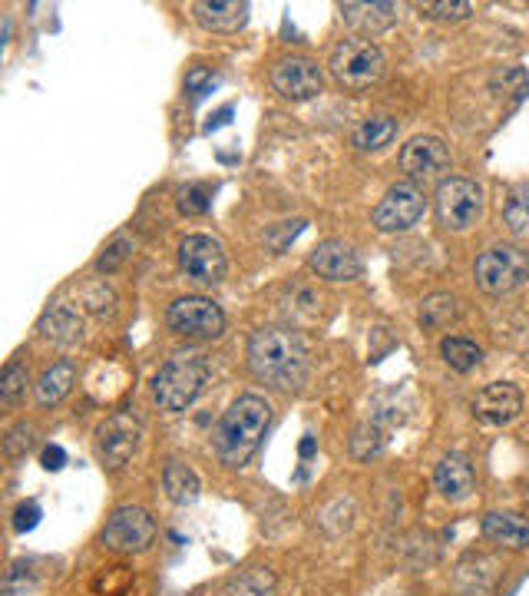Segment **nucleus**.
I'll return each mask as SVG.
<instances>
[{
	"label": "nucleus",
	"instance_id": "nucleus-1",
	"mask_svg": "<svg viewBox=\"0 0 529 596\" xmlns=\"http://www.w3.org/2000/svg\"><path fill=\"white\" fill-rule=\"evenodd\" d=\"M308 345L292 328H258L248 338V368L268 388H301L308 378Z\"/></svg>",
	"mask_w": 529,
	"mask_h": 596
},
{
	"label": "nucleus",
	"instance_id": "nucleus-2",
	"mask_svg": "<svg viewBox=\"0 0 529 596\" xmlns=\"http://www.w3.org/2000/svg\"><path fill=\"white\" fill-rule=\"evenodd\" d=\"M272 425V405L258 395H242L229 405L215 428V454L225 468H245L258 451L265 431Z\"/></svg>",
	"mask_w": 529,
	"mask_h": 596
},
{
	"label": "nucleus",
	"instance_id": "nucleus-3",
	"mask_svg": "<svg viewBox=\"0 0 529 596\" xmlns=\"http://www.w3.org/2000/svg\"><path fill=\"white\" fill-rule=\"evenodd\" d=\"M209 381V362L195 352L186 355H172L152 378V401L159 405V411H186L205 388Z\"/></svg>",
	"mask_w": 529,
	"mask_h": 596
},
{
	"label": "nucleus",
	"instance_id": "nucleus-4",
	"mask_svg": "<svg viewBox=\"0 0 529 596\" xmlns=\"http://www.w3.org/2000/svg\"><path fill=\"white\" fill-rule=\"evenodd\" d=\"M328 66H331V76L345 90H368V86H374L384 76L388 60H384V50L374 40L351 36V40H341L331 50Z\"/></svg>",
	"mask_w": 529,
	"mask_h": 596
},
{
	"label": "nucleus",
	"instance_id": "nucleus-5",
	"mask_svg": "<svg viewBox=\"0 0 529 596\" xmlns=\"http://www.w3.org/2000/svg\"><path fill=\"white\" fill-rule=\"evenodd\" d=\"M152 541H156V521L146 508H136V504L116 508L99 531V544L116 557L146 554L152 547Z\"/></svg>",
	"mask_w": 529,
	"mask_h": 596
},
{
	"label": "nucleus",
	"instance_id": "nucleus-6",
	"mask_svg": "<svg viewBox=\"0 0 529 596\" xmlns=\"http://www.w3.org/2000/svg\"><path fill=\"white\" fill-rule=\"evenodd\" d=\"M477 285L487 295H507L517 292L520 285H527L529 279V255L517 245H494L487 249L477 265H474Z\"/></svg>",
	"mask_w": 529,
	"mask_h": 596
},
{
	"label": "nucleus",
	"instance_id": "nucleus-7",
	"mask_svg": "<svg viewBox=\"0 0 529 596\" xmlns=\"http://www.w3.org/2000/svg\"><path fill=\"white\" fill-rule=\"evenodd\" d=\"M437 219L451 232H467L484 216V189L474 179L451 176L437 186Z\"/></svg>",
	"mask_w": 529,
	"mask_h": 596
},
{
	"label": "nucleus",
	"instance_id": "nucleus-8",
	"mask_svg": "<svg viewBox=\"0 0 529 596\" xmlns=\"http://www.w3.org/2000/svg\"><path fill=\"white\" fill-rule=\"evenodd\" d=\"M166 325L182 335V338H195V342H212V338H222L225 332V315L222 309L212 302V299H202V295H186V299H176L166 312Z\"/></svg>",
	"mask_w": 529,
	"mask_h": 596
},
{
	"label": "nucleus",
	"instance_id": "nucleus-9",
	"mask_svg": "<svg viewBox=\"0 0 529 596\" xmlns=\"http://www.w3.org/2000/svg\"><path fill=\"white\" fill-rule=\"evenodd\" d=\"M139 441H142V425L129 411H116L96 428V454L113 471L133 461V454L139 451Z\"/></svg>",
	"mask_w": 529,
	"mask_h": 596
},
{
	"label": "nucleus",
	"instance_id": "nucleus-10",
	"mask_svg": "<svg viewBox=\"0 0 529 596\" xmlns=\"http://www.w3.org/2000/svg\"><path fill=\"white\" fill-rule=\"evenodd\" d=\"M179 269L186 272V279L192 285L212 289L225 279V252L212 236H186L179 242Z\"/></svg>",
	"mask_w": 529,
	"mask_h": 596
},
{
	"label": "nucleus",
	"instance_id": "nucleus-11",
	"mask_svg": "<svg viewBox=\"0 0 529 596\" xmlns=\"http://www.w3.org/2000/svg\"><path fill=\"white\" fill-rule=\"evenodd\" d=\"M427 209L424 192L414 182H398L384 192V199L374 209V226L378 232H408L421 222Z\"/></svg>",
	"mask_w": 529,
	"mask_h": 596
},
{
	"label": "nucleus",
	"instance_id": "nucleus-12",
	"mask_svg": "<svg viewBox=\"0 0 529 596\" xmlns=\"http://www.w3.org/2000/svg\"><path fill=\"white\" fill-rule=\"evenodd\" d=\"M272 86L278 96H285L292 103H305L325 90V73L308 56H285L272 66Z\"/></svg>",
	"mask_w": 529,
	"mask_h": 596
},
{
	"label": "nucleus",
	"instance_id": "nucleus-13",
	"mask_svg": "<svg viewBox=\"0 0 529 596\" xmlns=\"http://www.w3.org/2000/svg\"><path fill=\"white\" fill-rule=\"evenodd\" d=\"M401 169L408 172V182H437L451 172V149L437 136H414L401 149Z\"/></svg>",
	"mask_w": 529,
	"mask_h": 596
},
{
	"label": "nucleus",
	"instance_id": "nucleus-14",
	"mask_svg": "<svg viewBox=\"0 0 529 596\" xmlns=\"http://www.w3.org/2000/svg\"><path fill=\"white\" fill-rule=\"evenodd\" d=\"M520 411H523V391L510 381H494L484 391H477V398H474L477 421L490 425V428H504V425L517 421Z\"/></svg>",
	"mask_w": 529,
	"mask_h": 596
},
{
	"label": "nucleus",
	"instance_id": "nucleus-15",
	"mask_svg": "<svg viewBox=\"0 0 529 596\" xmlns=\"http://www.w3.org/2000/svg\"><path fill=\"white\" fill-rule=\"evenodd\" d=\"M308 265L325 282H355V279H361V255L348 242H341V239L321 242L311 252Z\"/></svg>",
	"mask_w": 529,
	"mask_h": 596
},
{
	"label": "nucleus",
	"instance_id": "nucleus-16",
	"mask_svg": "<svg viewBox=\"0 0 529 596\" xmlns=\"http://www.w3.org/2000/svg\"><path fill=\"white\" fill-rule=\"evenodd\" d=\"M341 20L361 40H374L398 23V3H341Z\"/></svg>",
	"mask_w": 529,
	"mask_h": 596
},
{
	"label": "nucleus",
	"instance_id": "nucleus-17",
	"mask_svg": "<svg viewBox=\"0 0 529 596\" xmlns=\"http://www.w3.org/2000/svg\"><path fill=\"white\" fill-rule=\"evenodd\" d=\"M434 488L441 491V498H447L451 504H461L467 501L474 491H477V478H474V468L464 454H447L437 471H434Z\"/></svg>",
	"mask_w": 529,
	"mask_h": 596
},
{
	"label": "nucleus",
	"instance_id": "nucleus-18",
	"mask_svg": "<svg viewBox=\"0 0 529 596\" xmlns=\"http://www.w3.org/2000/svg\"><path fill=\"white\" fill-rule=\"evenodd\" d=\"M192 13L212 33H235L248 23L245 0H199V3H192Z\"/></svg>",
	"mask_w": 529,
	"mask_h": 596
},
{
	"label": "nucleus",
	"instance_id": "nucleus-19",
	"mask_svg": "<svg viewBox=\"0 0 529 596\" xmlns=\"http://www.w3.org/2000/svg\"><path fill=\"white\" fill-rule=\"evenodd\" d=\"M484 537L504 551H527L529 547V521H523L520 514H504L494 511L484 517Z\"/></svg>",
	"mask_w": 529,
	"mask_h": 596
},
{
	"label": "nucleus",
	"instance_id": "nucleus-20",
	"mask_svg": "<svg viewBox=\"0 0 529 596\" xmlns=\"http://www.w3.org/2000/svg\"><path fill=\"white\" fill-rule=\"evenodd\" d=\"M36 328L53 345H76L83 338V315L73 305H50Z\"/></svg>",
	"mask_w": 529,
	"mask_h": 596
},
{
	"label": "nucleus",
	"instance_id": "nucleus-21",
	"mask_svg": "<svg viewBox=\"0 0 529 596\" xmlns=\"http://www.w3.org/2000/svg\"><path fill=\"white\" fill-rule=\"evenodd\" d=\"M162 491H166V498H169L172 504L189 508V504L199 501L202 481H199V474H195L189 464H182V461H166V468H162Z\"/></svg>",
	"mask_w": 529,
	"mask_h": 596
},
{
	"label": "nucleus",
	"instance_id": "nucleus-22",
	"mask_svg": "<svg viewBox=\"0 0 529 596\" xmlns=\"http://www.w3.org/2000/svg\"><path fill=\"white\" fill-rule=\"evenodd\" d=\"M46 567V561H17L10 564L7 577H3V596H33L40 594L50 581V571H40Z\"/></svg>",
	"mask_w": 529,
	"mask_h": 596
},
{
	"label": "nucleus",
	"instance_id": "nucleus-23",
	"mask_svg": "<svg viewBox=\"0 0 529 596\" xmlns=\"http://www.w3.org/2000/svg\"><path fill=\"white\" fill-rule=\"evenodd\" d=\"M73 385H76V368H73V362H56V365H50V368L40 375V381H36V401H40L43 408L60 405V401L73 391Z\"/></svg>",
	"mask_w": 529,
	"mask_h": 596
},
{
	"label": "nucleus",
	"instance_id": "nucleus-24",
	"mask_svg": "<svg viewBox=\"0 0 529 596\" xmlns=\"http://www.w3.org/2000/svg\"><path fill=\"white\" fill-rule=\"evenodd\" d=\"M106 385H113V391L119 395V391H126V385H129V372L116 362V358H103V362H96L93 365V372L86 375V391L93 395V398H99V401H106L109 398V388Z\"/></svg>",
	"mask_w": 529,
	"mask_h": 596
},
{
	"label": "nucleus",
	"instance_id": "nucleus-25",
	"mask_svg": "<svg viewBox=\"0 0 529 596\" xmlns=\"http://www.w3.org/2000/svg\"><path fill=\"white\" fill-rule=\"evenodd\" d=\"M398 136V119L391 116H371L355 129V146L361 153H378L384 146H391V139Z\"/></svg>",
	"mask_w": 529,
	"mask_h": 596
},
{
	"label": "nucleus",
	"instance_id": "nucleus-26",
	"mask_svg": "<svg viewBox=\"0 0 529 596\" xmlns=\"http://www.w3.org/2000/svg\"><path fill=\"white\" fill-rule=\"evenodd\" d=\"M441 355H444V362H447L454 372H461V375L480 368V362H484V348H480L477 342H470V338H444V342H441Z\"/></svg>",
	"mask_w": 529,
	"mask_h": 596
},
{
	"label": "nucleus",
	"instance_id": "nucleus-27",
	"mask_svg": "<svg viewBox=\"0 0 529 596\" xmlns=\"http://www.w3.org/2000/svg\"><path fill=\"white\" fill-rule=\"evenodd\" d=\"M457 299L454 295H447V292H441V295H431L424 305H421V325L427 328V332H441V328H447L451 322H457Z\"/></svg>",
	"mask_w": 529,
	"mask_h": 596
},
{
	"label": "nucleus",
	"instance_id": "nucleus-28",
	"mask_svg": "<svg viewBox=\"0 0 529 596\" xmlns=\"http://www.w3.org/2000/svg\"><path fill=\"white\" fill-rule=\"evenodd\" d=\"M275 594V574L268 567H248L242 571L232 584L225 596H272Z\"/></svg>",
	"mask_w": 529,
	"mask_h": 596
},
{
	"label": "nucleus",
	"instance_id": "nucleus-29",
	"mask_svg": "<svg viewBox=\"0 0 529 596\" xmlns=\"http://www.w3.org/2000/svg\"><path fill=\"white\" fill-rule=\"evenodd\" d=\"M504 222L517 239H529V182H520L504 206Z\"/></svg>",
	"mask_w": 529,
	"mask_h": 596
},
{
	"label": "nucleus",
	"instance_id": "nucleus-30",
	"mask_svg": "<svg viewBox=\"0 0 529 596\" xmlns=\"http://www.w3.org/2000/svg\"><path fill=\"white\" fill-rule=\"evenodd\" d=\"M133 571L126 567V564H109V567H103L96 577H93V594L96 596H126L129 594V587H133Z\"/></svg>",
	"mask_w": 529,
	"mask_h": 596
},
{
	"label": "nucleus",
	"instance_id": "nucleus-31",
	"mask_svg": "<svg viewBox=\"0 0 529 596\" xmlns=\"http://www.w3.org/2000/svg\"><path fill=\"white\" fill-rule=\"evenodd\" d=\"M27 385H30V375H27V365L20 362H10L0 375V401L3 408H13L20 405V398L27 395Z\"/></svg>",
	"mask_w": 529,
	"mask_h": 596
},
{
	"label": "nucleus",
	"instance_id": "nucleus-32",
	"mask_svg": "<svg viewBox=\"0 0 529 596\" xmlns=\"http://www.w3.org/2000/svg\"><path fill=\"white\" fill-rule=\"evenodd\" d=\"M384 451V438L374 425H361L351 438V454L355 461H374Z\"/></svg>",
	"mask_w": 529,
	"mask_h": 596
},
{
	"label": "nucleus",
	"instance_id": "nucleus-33",
	"mask_svg": "<svg viewBox=\"0 0 529 596\" xmlns=\"http://www.w3.org/2000/svg\"><path fill=\"white\" fill-rule=\"evenodd\" d=\"M129 255H133V242H129L126 236H119V239H113V242H109V245L103 249V255L96 259V272L109 275V272L123 269Z\"/></svg>",
	"mask_w": 529,
	"mask_h": 596
},
{
	"label": "nucleus",
	"instance_id": "nucleus-34",
	"mask_svg": "<svg viewBox=\"0 0 529 596\" xmlns=\"http://www.w3.org/2000/svg\"><path fill=\"white\" fill-rule=\"evenodd\" d=\"M33 441H36V428H33V425H17V428H10L7 438H3V454H7L10 461H17V458H23V454L33 448Z\"/></svg>",
	"mask_w": 529,
	"mask_h": 596
},
{
	"label": "nucleus",
	"instance_id": "nucleus-35",
	"mask_svg": "<svg viewBox=\"0 0 529 596\" xmlns=\"http://www.w3.org/2000/svg\"><path fill=\"white\" fill-rule=\"evenodd\" d=\"M209 206H212V199H209V189H205V186L192 182V186H182V189H179V209H182V212L202 216V212H209Z\"/></svg>",
	"mask_w": 529,
	"mask_h": 596
},
{
	"label": "nucleus",
	"instance_id": "nucleus-36",
	"mask_svg": "<svg viewBox=\"0 0 529 596\" xmlns=\"http://www.w3.org/2000/svg\"><path fill=\"white\" fill-rule=\"evenodd\" d=\"M421 13L434 17V20H464L474 13V3L467 0H454V3H417Z\"/></svg>",
	"mask_w": 529,
	"mask_h": 596
},
{
	"label": "nucleus",
	"instance_id": "nucleus-37",
	"mask_svg": "<svg viewBox=\"0 0 529 596\" xmlns=\"http://www.w3.org/2000/svg\"><path fill=\"white\" fill-rule=\"evenodd\" d=\"M301 232H305V222H301V219H295V222H282L278 229H272V232H268V245H272L275 252H285V245H288V242H295Z\"/></svg>",
	"mask_w": 529,
	"mask_h": 596
},
{
	"label": "nucleus",
	"instance_id": "nucleus-38",
	"mask_svg": "<svg viewBox=\"0 0 529 596\" xmlns=\"http://www.w3.org/2000/svg\"><path fill=\"white\" fill-rule=\"evenodd\" d=\"M40 524V508L30 501V504H20L17 508V514H13V531L17 534H27V531H33Z\"/></svg>",
	"mask_w": 529,
	"mask_h": 596
},
{
	"label": "nucleus",
	"instance_id": "nucleus-39",
	"mask_svg": "<svg viewBox=\"0 0 529 596\" xmlns=\"http://www.w3.org/2000/svg\"><path fill=\"white\" fill-rule=\"evenodd\" d=\"M63 464H66L63 448H46V451H43V468H46V471H60Z\"/></svg>",
	"mask_w": 529,
	"mask_h": 596
}]
</instances>
